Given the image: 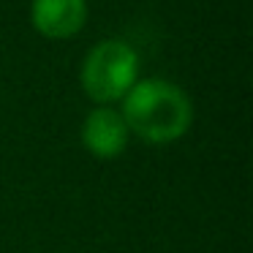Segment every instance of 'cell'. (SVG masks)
Listing matches in <instances>:
<instances>
[{
  "instance_id": "4",
  "label": "cell",
  "mask_w": 253,
  "mask_h": 253,
  "mask_svg": "<svg viewBox=\"0 0 253 253\" xmlns=\"http://www.w3.org/2000/svg\"><path fill=\"white\" fill-rule=\"evenodd\" d=\"M82 142L95 158H115L128 144V126L120 112L98 106L82 126Z\"/></svg>"
},
{
  "instance_id": "2",
  "label": "cell",
  "mask_w": 253,
  "mask_h": 253,
  "mask_svg": "<svg viewBox=\"0 0 253 253\" xmlns=\"http://www.w3.org/2000/svg\"><path fill=\"white\" fill-rule=\"evenodd\" d=\"M139 82V57L123 41H101L82 63V87L95 104L123 101Z\"/></svg>"
},
{
  "instance_id": "1",
  "label": "cell",
  "mask_w": 253,
  "mask_h": 253,
  "mask_svg": "<svg viewBox=\"0 0 253 253\" xmlns=\"http://www.w3.org/2000/svg\"><path fill=\"white\" fill-rule=\"evenodd\" d=\"M120 115L128 131L136 136L153 144H166L191 128L193 106L177 84L166 79H144L128 90Z\"/></svg>"
},
{
  "instance_id": "3",
  "label": "cell",
  "mask_w": 253,
  "mask_h": 253,
  "mask_svg": "<svg viewBox=\"0 0 253 253\" xmlns=\"http://www.w3.org/2000/svg\"><path fill=\"white\" fill-rule=\"evenodd\" d=\"M30 19L44 39H71L84 28L87 3L84 0H33Z\"/></svg>"
}]
</instances>
